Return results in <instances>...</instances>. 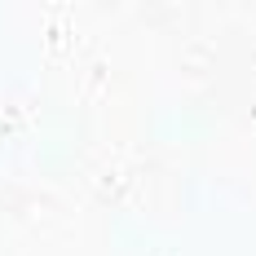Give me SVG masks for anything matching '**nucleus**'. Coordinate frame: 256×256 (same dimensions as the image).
<instances>
[]
</instances>
